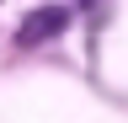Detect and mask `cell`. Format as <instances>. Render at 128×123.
Instances as JSON below:
<instances>
[{
	"mask_svg": "<svg viewBox=\"0 0 128 123\" xmlns=\"http://www.w3.org/2000/svg\"><path fill=\"white\" fill-rule=\"evenodd\" d=\"M64 27H70V6H32L22 16V27H16V43L22 48H38V43L59 38Z\"/></svg>",
	"mask_w": 128,
	"mask_h": 123,
	"instance_id": "cell-1",
	"label": "cell"
}]
</instances>
